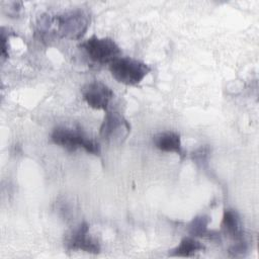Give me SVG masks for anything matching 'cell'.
Here are the masks:
<instances>
[{"label":"cell","instance_id":"cell-1","mask_svg":"<svg viewBox=\"0 0 259 259\" xmlns=\"http://www.w3.org/2000/svg\"><path fill=\"white\" fill-rule=\"evenodd\" d=\"M90 25V14L83 8H75L60 14H42L36 22L35 32L41 40L66 38L81 39Z\"/></svg>","mask_w":259,"mask_h":259},{"label":"cell","instance_id":"cell-4","mask_svg":"<svg viewBox=\"0 0 259 259\" xmlns=\"http://www.w3.org/2000/svg\"><path fill=\"white\" fill-rule=\"evenodd\" d=\"M87 58L97 65H109L120 57L121 51L117 44L109 37H98L93 34L79 46Z\"/></svg>","mask_w":259,"mask_h":259},{"label":"cell","instance_id":"cell-12","mask_svg":"<svg viewBox=\"0 0 259 259\" xmlns=\"http://www.w3.org/2000/svg\"><path fill=\"white\" fill-rule=\"evenodd\" d=\"M10 32L7 28H5L4 26L1 27V37H0V40H1V58H2V61L6 60L9 56V53H8V44H7V40L9 39V36H10Z\"/></svg>","mask_w":259,"mask_h":259},{"label":"cell","instance_id":"cell-13","mask_svg":"<svg viewBox=\"0 0 259 259\" xmlns=\"http://www.w3.org/2000/svg\"><path fill=\"white\" fill-rule=\"evenodd\" d=\"M209 152H210V149L208 146H201L200 148H198L192 153L191 157L194 162L202 164V163H205V161L207 160Z\"/></svg>","mask_w":259,"mask_h":259},{"label":"cell","instance_id":"cell-6","mask_svg":"<svg viewBox=\"0 0 259 259\" xmlns=\"http://www.w3.org/2000/svg\"><path fill=\"white\" fill-rule=\"evenodd\" d=\"M65 245L68 250H80L90 254H98L100 252V244L90 236L89 225L86 222L80 223L69 232L65 238Z\"/></svg>","mask_w":259,"mask_h":259},{"label":"cell","instance_id":"cell-14","mask_svg":"<svg viewBox=\"0 0 259 259\" xmlns=\"http://www.w3.org/2000/svg\"><path fill=\"white\" fill-rule=\"evenodd\" d=\"M8 6L7 8H4V10L7 12L8 15L10 16H16L19 14V11L21 10L22 8V3L21 2H15V1H12V2H8L6 3Z\"/></svg>","mask_w":259,"mask_h":259},{"label":"cell","instance_id":"cell-8","mask_svg":"<svg viewBox=\"0 0 259 259\" xmlns=\"http://www.w3.org/2000/svg\"><path fill=\"white\" fill-rule=\"evenodd\" d=\"M221 233L232 240V245L247 244L240 214L233 208H225L221 223Z\"/></svg>","mask_w":259,"mask_h":259},{"label":"cell","instance_id":"cell-11","mask_svg":"<svg viewBox=\"0 0 259 259\" xmlns=\"http://www.w3.org/2000/svg\"><path fill=\"white\" fill-rule=\"evenodd\" d=\"M205 246L192 236H186L181 239L178 246L169 250L171 257H192L196 253L203 251Z\"/></svg>","mask_w":259,"mask_h":259},{"label":"cell","instance_id":"cell-9","mask_svg":"<svg viewBox=\"0 0 259 259\" xmlns=\"http://www.w3.org/2000/svg\"><path fill=\"white\" fill-rule=\"evenodd\" d=\"M154 146L162 151L167 153H175L181 158L185 156L184 150L181 144L180 135L173 131H166L159 133L153 137Z\"/></svg>","mask_w":259,"mask_h":259},{"label":"cell","instance_id":"cell-3","mask_svg":"<svg viewBox=\"0 0 259 259\" xmlns=\"http://www.w3.org/2000/svg\"><path fill=\"white\" fill-rule=\"evenodd\" d=\"M112 77L119 83L134 86L139 84L151 71L146 63L131 57H119L108 65Z\"/></svg>","mask_w":259,"mask_h":259},{"label":"cell","instance_id":"cell-2","mask_svg":"<svg viewBox=\"0 0 259 259\" xmlns=\"http://www.w3.org/2000/svg\"><path fill=\"white\" fill-rule=\"evenodd\" d=\"M51 140L55 145L60 146L69 152L83 149L88 154L95 156L100 155L101 152L99 143L88 137L80 128L57 126L52 132Z\"/></svg>","mask_w":259,"mask_h":259},{"label":"cell","instance_id":"cell-5","mask_svg":"<svg viewBox=\"0 0 259 259\" xmlns=\"http://www.w3.org/2000/svg\"><path fill=\"white\" fill-rule=\"evenodd\" d=\"M132 126L119 112L107 110L99 128L100 138L109 144H122L128 137Z\"/></svg>","mask_w":259,"mask_h":259},{"label":"cell","instance_id":"cell-7","mask_svg":"<svg viewBox=\"0 0 259 259\" xmlns=\"http://www.w3.org/2000/svg\"><path fill=\"white\" fill-rule=\"evenodd\" d=\"M82 96L91 108L107 111L113 98V92L106 84L100 81H92L83 88Z\"/></svg>","mask_w":259,"mask_h":259},{"label":"cell","instance_id":"cell-10","mask_svg":"<svg viewBox=\"0 0 259 259\" xmlns=\"http://www.w3.org/2000/svg\"><path fill=\"white\" fill-rule=\"evenodd\" d=\"M210 219L206 214L194 217L186 226L187 233L194 238H203L211 241L221 240V232L209 230L208 224Z\"/></svg>","mask_w":259,"mask_h":259}]
</instances>
